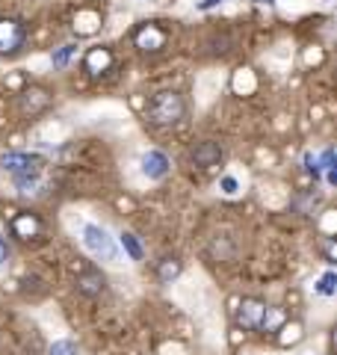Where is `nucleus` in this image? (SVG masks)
<instances>
[{"label": "nucleus", "mask_w": 337, "mask_h": 355, "mask_svg": "<svg viewBox=\"0 0 337 355\" xmlns=\"http://www.w3.org/2000/svg\"><path fill=\"white\" fill-rule=\"evenodd\" d=\"M189 163L198 166V169H213V166L222 163V146L219 142H196L189 148Z\"/></svg>", "instance_id": "obj_8"}, {"label": "nucleus", "mask_w": 337, "mask_h": 355, "mask_svg": "<svg viewBox=\"0 0 337 355\" xmlns=\"http://www.w3.org/2000/svg\"><path fill=\"white\" fill-rule=\"evenodd\" d=\"M299 338H302V323H299V320L281 326V335H278V343H281V347H290V343H296Z\"/></svg>", "instance_id": "obj_16"}, {"label": "nucleus", "mask_w": 337, "mask_h": 355, "mask_svg": "<svg viewBox=\"0 0 337 355\" xmlns=\"http://www.w3.org/2000/svg\"><path fill=\"white\" fill-rule=\"evenodd\" d=\"M83 246L95 254V258H104V261H112L116 258V243L107 234V228L101 225H86L83 228Z\"/></svg>", "instance_id": "obj_6"}, {"label": "nucleus", "mask_w": 337, "mask_h": 355, "mask_svg": "<svg viewBox=\"0 0 337 355\" xmlns=\"http://www.w3.org/2000/svg\"><path fill=\"white\" fill-rule=\"evenodd\" d=\"M184 113H187V101L175 89H160L157 95H151L148 107H145V119L154 128H172L184 119Z\"/></svg>", "instance_id": "obj_1"}, {"label": "nucleus", "mask_w": 337, "mask_h": 355, "mask_svg": "<svg viewBox=\"0 0 337 355\" xmlns=\"http://www.w3.org/2000/svg\"><path fill=\"white\" fill-rule=\"evenodd\" d=\"M9 261V243L3 240V237H0V266H3Z\"/></svg>", "instance_id": "obj_22"}, {"label": "nucleus", "mask_w": 337, "mask_h": 355, "mask_svg": "<svg viewBox=\"0 0 337 355\" xmlns=\"http://www.w3.org/2000/svg\"><path fill=\"white\" fill-rule=\"evenodd\" d=\"M181 272H184V263H181V258H175V254H166V258H160V263H157V282L160 284H172Z\"/></svg>", "instance_id": "obj_13"}, {"label": "nucleus", "mask_w": 337, "mask_h": 355, "mask_svg": "<svg viewBox=\"0 0 337 355\" xmlns=\"http://www.w3.org/2000/svg\"><path fill=\"white\" fill-rule=\"evenodd\" d=\"M222 193L225 196H234V193H237V178H222Z\"/></svg>", "instance_id": "obj_21"}, {"label": "nucleus", "mask_w": 337, "mask_h": 355, "mask_svg": "<svg viewBox=\"0 0 337 355\" xmlns=\"http://www.w3.org/2000/svg\"><path fill=\"white\" fill-rule=\"evenodd\" d=\"M219 3H225V0H201V3H198V9H201V12H207V9L219 6Z\"/></svg>", "instance_id": "obj_23"}, {"label": "nucleus", "mask_w": 337, "mask_h": 355, "mask_svg": "<svg viewBox=\"0 0 337 355\" xmlns=\"http://www.w3.org/2000/svg\"><path fill=\"white\" fill-rule=\"evenodd\" d=\"M266 311H269V305L263 302V299L243 296L237 302V314H234V320H237V326L243 331H257L263 326V320H266Z\"/></svg>", "instance_id": "obj_3"}, {"label": "nucleus", "mask_w": 337, "mask_h": 355, "mask_svg": "<svg viewBox=\"0 0 337 355\" xmlns=\"http://www.w3.org/2000/svg\"><path fill=\"white\" fill-rule=\"evenodd\" d=\"M27 44V27L18 18H0V57H15Z\"/></svg>", "instance_id": "obj_4"}, {"label": "nucleus", "mask_w": 337, "mask_h": 355, "mask_svg": "<svg viewBox=\"0 0 337 355\" xmlns=\"http://www.w3.org/2000/svg\"><path fill=\"white\" fill-rule=\"evenodd\" d=\"M119 243H121V249L128 252V258H130V261H142V246H139L137 234H130V231H125V234L119 237Z\"/></svg>", "instance_id": "obj_15"}, {"label": "nucleus", "mask_w": 337, "mask_h": 355, "mask_svg": "<svg viewBox=\"0 0 337 355\" xmlns=\"http://www.w3.org/2000/svg\"><path fill=\"white\" fill-rule=\"evenodd\" d=\"M107 291V279H104V272L95 270V266H86V270L77 275V293L86 296V299H95Z\"/></svg>", "instance_id": "obj_9"}, {"label": "nucleus", "mask_w": 337, "mask_h": 355, "mask_svg": "<svg viewBox=\"0 0 337 355\" xmlns=\"http://www.w3.org/2000/svg\"><path fill=\"white\" fill-rule=\"evenodd\" d=\"M320 169H325V172H334V151H331V148H325V151H322Z\"/></svg>", "instance_id": "obj_20"}, {"label": "nucleus", "mask_w": 337, "mask_h": 355, "mask_svg": "<svg viewBox=\"0 0 337 355\" xmlns=\"http://www.w3.org/2000/svg\"><path fill=\"white\" fill-rule=\"evenodd\" d=\"M168 169H172V163H168V157L163 151H145L142 154V175L151 178V181H160V178L168 175Z\"/></svg>", "instance_id": "obj_12"}, {"label": "nucleus", "mask_w": 337, "mask_h": 355, "mask_svg": "<svg viewBox=\"0 0 337 355\" xmlns=\"http://www.w3.org/2000/svg\"><path fill=\"white\" fill-rule=\"evenodd\" d=\"M320 252H322L325 263H337V246H334V237L322 234V237H320Z\"/></svg>", "instance_id": "obj_17"}, {"label": "nucleus", "mask_w": 337, "mask_h": 355, "mask_svg": "<svg viewBox=\"0 0 337 355\" xmlns=\"http://www.w3.org/2000/svg\"><path fill=\"white\" fill-rule=\"evenodd\" d=\"M48 355H77V343L69 340V338H62V340H53V347Z\"/></svg>", "instance_id": "obj_18"}, {"label": "nucleus", "mask_w": 337, "mask_h": 355, "mask_svg": "<svg viewBox=\"0 0 337 355\" xmlns=\"http://www.w3.org/2000/svg\"><path fill=\"white\" fill-rule=\"evenodd\" d=\"M133 44H137L142 53H160L168 44V33L160 24H154V21H145V24H139L137 33H133Z\"/></svg>", "instance_id": "obj_5"}, {"label": "nucleus", "mask_w": 337, "mask_h": 355, "mask_svg": "<svg viewBox=\"0 0 337 355\" xmlns=\"http://www.w3.org/2000/svg\"><path fill=\"white\" fill-rule=\"evenodd\" d=\"M257 6H275V0H254Z\"/></svg>", "instance_id": "obj_24"}, {"label": "nucleus", "mask_w": 337, "mask_h": 355, "mask_svg": "<svg viewBox=\"0 0 337 355\" xmlns=\"http://www.w3.org/2000/svg\"><path fill=\"white\" fill-rule=\"evenodd\" d=\"M112 62H116V57H112V51L110 48H89L86 51V57H83V69L92 74V77H101V74H107L112 69Z\"/></svg>", "instance_id": "obj_10"}, {"label": "nucleus", "mask_w": 337, "mask_h": 355, "mask_svg": "<svg viewBox=\"0 0 337 355\" xmlns=\"http://www.w3.org/2000/svg\"><path fill=\"white\" fill-rule=\"evenodd\" d=\"M42 166H44V160L39 157V154L15 151V154H3V157H0V169L9 172L15 181H24V178L42 175Z\"/></svg>", "instance_id": "obj_2"}, {"label": "nucleus", "mask_w": 337, "mask_h": 355, "mask_svg": "<svg viewBox=\"0 0 337 355\" xmlns=\"http://www.w3.org/2000/svg\"><path fill=\"white\" fill-rule=\"evenodd\" d=\"M317 291L322 296H334V291H337V275L334 272H325L322 279H320V284H317Z\"/></svg>", "instance_id": "obj_19"}, {"label": "nucleus", "mask_w": 337, "mask_h": 355, "mask_svg": "<svg viewBox=\"0 0 337 355\" xmlns=\"http://www.w3.org/2000/svg\"><path fill=\"white\" fill-rule=\"evenodd\" d=\"M51 107V92L44 86H27L24 92L18 95V110L24 116H39Z\"/></svg>", "instance_id": "obj_7"}, {"label": "nucleus", "mask_w": 337, "mask_h": 355, "mask_svg": "<svg viewBox=\"0 0 337 355\" xmlns=\"http://www.w3.org/2000/svg\"><path fill=\"white\" fill-rule=\"evenodd\" d=\"M42 231H44V225H42V219L36 214H15L12 216V234L15 237L36 240V237H42Z\"/></svg>", "instance_id": "obj_11"}, {"label": "nucleus", "mask_w": 337, "mask_h": 355, "mask_svg": "<svg viewBox=\"0 0 337 355\" xmlns=\"http://www.w3.org/2000/svg\"><path fill=\"white\" fill-rule=\"evenodd\" d=\"M74 51H77V44H60L53 53H51V65L56 71H62L65 65L71 62V57H74Z\"/></svg>", "instance_id": "obj_14"}]
</instances>
